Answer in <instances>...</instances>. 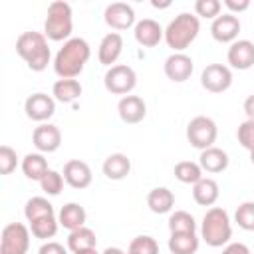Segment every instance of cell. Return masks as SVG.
Returning <instances> with one entry per match:
<instances>
[{
  "mask_svg": "<svg viewBox=\"0 0 254 254\" xmlns=\"http://www.w3.org/2000/svg\"><path fill=\"white\" fill-rule=\"evenodd\" d=\"M147 206L155 214L171 212V208L175 206V194H173V190L167 189V187H155L147 194Z\"/></svg>",
  "mask_w": 254,
  "mask_h": 254,
  "instance_id": "cb8c5ba5",
  "label": "cell"
},
{
  "mask_svg": "<svg viewBox=\"0 0 254 254\" xmlns=\"http://www.w3.org/2000/svg\"><path fill=\"white\" fill-rule=\"evenodd\" d=\"M175 177L185 185H194L202 179V169L194 161H181L175 165Z\"/></svg>",
  "mask_w": 254,
  "mask_h": 254,
  "instance_id": "f546056e",
  "label": "cell"
},
{
  "mask_svg": "<svg viewBox=\"0 0 254 254\" xmlns=\"http://www.w3.org/2000/svg\"><path fill=\"white\" fill-rule=\"evenodd\" d=\"M73 30V20H71V6L64 0H56L48 6L46 22H44V36L52 42H62L69 40Z\"/></svg>",
  "mask_w": 254,
  "mask_h": 254,
  "instance_id": "5b68a950",
  "label": "cell"
},
{
  "mask_svg": "<svg viewBox=\"0 0 254 254\" xmlns=\"http://www.w3.org/2000/svg\"><path fill=\"white\" fill-rule=\"evenodd\" d=\"M16 52L28 64L32 71H44L52 58L50 48H48V38L42 32L20 34L16 40Z\"/></svg>",
  "mask_w": 254,
  "mask_h": 254,
  "instance_id": "7a4b0ae2",
  "label": "cell"
},
{
  "mask_svg": "<svg viewBox=\"0 0 254 254\" xmlns=\"http://www.w3.org/2000/svg\"><path fill=\"white\" fill-rule=\"evenodd\" d=\"M133 36L137 40L139 46L143 48H155L163 38H165V30L161 28V24L153 18H143L135 24Z\"/></svg>",
  "mask_w": 254,
  "mask_h": 254,
  "instance_id": "9a60e30c",
  "label": "cell"
},
{
  "mask_svg": "<svg viewBox=\"0 0 254 254\" xmlns=\"http://www.w3.org/2000/svg\"><path fill=\"white\" fill-rule=\"evenodd\" d=\"M103 20L113 30H127V28L137 24L135 22V10L127 2H111L103 12Z\"/></svg>",
  "mask_w": 254,
  "mask_h": 254,
  "instance_id": "8fae6325",
  "label": "cell"
},
{
  "mask_svg": "<svg viewBox=\"0 0 254 254\" xmlns=\"http://www.w3.org/2000/svg\"><path fill=\"white\" fill-rule=\"evenodd\" d=\"M234 222L242 228V230H248L252 232L254 230V202L252 200H246L242 202L236 212H234Z\"/></svg>",
  "mask_w": 254,
  "mask_h": 254,
  "instance_id": "836d02e7",
  "label": "cell"
},
{
  "mask_svg": "<svg viewBox=\"0 0 254 254\" xmlns=\"http://www.w3.org/2000/svg\"><path fill=\"white\" fill-rule=\"evenodd\" d=\"M75 254H99L95 248H89V250H81V252H75Z\"/></svg>",
  "mask_w": 254,
  "mask_h": 254,
  "instance_id": "f6af8a7d",
  "label": "cell"
},
{
  "mask_svg": "<svg viewBox=\"0 0 254 254\" xmlns=\"http://www.w3.org/2000/svg\"><path fill=\"white\" fill-rule=\"evenodd\" d=\"M236 137H238V143L248 149V151H254V121L252 119H246L238 125V131H236Z\"/></svg>",
  "mask_w": 254,
  "mask_h": 254,
  "instance_id": "8d00e7d4",
  "label": "cell"
},
{
  "mask_svg": "<svg viewBox=\"0 0 254 254\" xmlns=\"http://www.w3.org/2000/svg\"><path fill=\"white\" fill-rule=\"evenodd\" d=\"M85 218H87L85 208H83L81 204H77V202H67V204H64L62 210H60V214H58V222H60L64 228H67L69 232H71V230H77V228H81V226H85Z\"/></svg>",
  "mask_w": 254,
  "mask_h": 254,
  "instance_id": "603a6c76",
  "label": "cell"
},
{
  "mask_svg": "<svg viewBox=\"0 0 254 254\" xmlns=\"http://www.w3.org/2000/svg\"><path fill=\"white\" fill-rule=\"evenodd\" d=\"M52 95L62 103H71L81 95V83L77 79H58L52 87Z\"/></svg>",
  "mask_w": 254,
  "mask_h": 254,
  "instance_id": "83f0119b",
  "label": "cell"
},
{
  "mask_svg": "<svg viewBox=\"0 0 254 254\" xmlns=\"http://www.w3.org/2000/svg\"><path fill=\"white\" fill-rule=\"evenodd\" d=\"M198 30H200L198 18L190 12H181L165 28V42L169 48L175 50V54H179V52L187 50L196 40Z\"/></svg>",
  "mask_w": 254,
  "mask_h": 254,
  "instance_id": "3957f363",
  "label": "cell"
},
{
  "mask_svg": "<svg viewBox=\"0 0 254 254\" xmlns=\"http://www.w3.org/2000/svg\"><path fill=\"white\" fill-rule=\"evenodd\" d=\"M129 252H133V254H159V244L155 242L153 236L141 234V236H135L131 240Z\"/></svg>",
  "mask_w": 254,
  "mask_h": 254,
  "instance_id": "e575fe53",
  "label": "cell"
},
{
  "mask_svg": "<svg viewBox=\"0 0 254 254\" xmlns=\"http://www.w3.org/2000/svg\"><path fill=\"white\" fill-rule=\"evenodd\" d=\"M200 85L210 93H222L232 85V71L224 64H208L200 73Z\"/></svg>",
  "mask_w": 254,
  "mask_h": 254,
  "instance_id": "9c48e42d",
  "label": "cell"
},
{
  "mask_svg": "<svg viewBox=\"0 0 254 254\" xmlns=\"http://www.w3.org/2000/svg\"><path fill=\"white\" fill-rule=\"evenodd\" d=\"M97 246V238H95V232L87 226H81L77 230H71L69 236H67V250H71L73 254L75 252H81V250H89V248H95Z\"/></svg>",
  "mask_w": 254,
  "mask_h": 254,
  "instance_id": "4316f807",
  "label": "cell"
},
{
  "mask_svg": "<svg viewBox=\"0 0 254 254\" xmlns=\"http://www.w3.org/2000/svg\"><path fill=\"white\" fill-rule=\"evenodd\" d=\"M30 248V228L22 222H10L2 228L0 254H26Z\"/></svg>",
  "mask_w": 254,
  "mask_h": 254,
  "instance_id": "ba28073f",
  "label": "cell"
},
{
  "mask_svg": "<svg viewBox=\"0 0 254 254\" xmlns=\"http://www.w3.org/2000/svg\"><path fill=\"white\" fill-rule=\"evenodd\" d=\"M125 254H133V252H129V250H127V252H125Z\"/></svg>",
  "mask_w": 254,
  "mask_h": 254,
  "instance_id": "7dc6e473",
  "label": "cell"
},
{
  "mask_svg": "<svg viewBox=\"0 0 254 254\" xmlns=\"http://www.w3.org/2000/svg\"><path fill=\"white\" fill-rule=\"evenodd\" d=\"M222 254H252V252H250V248H248L246 244H242V242H230V244L224 246Z\"/></svg>",
  "mask_w": 254,
  "mask_h": 254,
  "instance_id": "ab89813d",
  "label": "cell"
},
{
  "mask_svg": "<svg viewBox=\"0 0 254 254\" xmlns=\"http://www.w3.org/2000/svg\"><path fill=\"white\" fill-rule=\"evenodd\" d=\"M24 216L28 222H34V220L44 218V216H54V206L44 196H32L24 206Z\"/></svg>",
  "mask_w": 254,
  "mask_h": 254,
  "instance_id": "f1b7e54d",
  "label": "cell"
},
{
  "mask_svg": "<svg viewBox=\"0 0 254 254\" xmlns=\"http://www.w3.org/2000/svg\"><path fill=\"white\" fill-rule=\"evenodd\" d=\"M224 6L230 10V14H234V12H244V10H248L250 0H224Z\"/></svg>",
  "mask_w": 254,
  "mask_h": 254,
  "instance_id": "60d3db41",
  "label": "cell"
},
{
  "mask_svg": "<svg viewBox=\"0 0 254 254\" xmlns=\"http://www.w3.org/2000/svg\"><path fill=\"white\" fill-rule=\"evenodd\" d=\"M220 8L222 4L218 0H196L194 2V12H196V18H208V20H214L220 16Z\"/></svg>",
  "mask_w": 254,
  "mask_h": 254,
  "instance_id": "d590c367",
  "label": "cell"
},
{
  "mask_svg": "<svg viewBox=\"0 0 254 254\" xmlns=\"http://www.w3.org/2000/svg\"><path fill=\"white\" fill-rule=\"evenodd\" d=\"M198 165L206 173H222V171L228 169V155H226V151L212 145V147L200 151Z\"/></svg>",
  "mask_w": 254,
  "mask_h": 254,
  "instance_id": "44dd1931",
  "label": "cell"
},
{
  "mask_svg": "<svg viewBox=\"0 0 254 254\" xmlns=\"http://www.w3.org/2000/svg\"><path fill=\"white\" fill-rule=\"evenodd\" d=\"M230 236H232V224H230L228 212L220 206L208 208L200 222V238L208 246L218 248V246L228 244Z\"/></svg>",
  "mask_w": 254,
  "mask_h": 254,
  "instance_id": "277c9868",
  "label": "cell"
},
{
  "mask_svg": "<svg viewBox=\"0 0 254 254\" xmlns=\"http://www.w3.org/2000/svg\"><path fill=\"white\" fill-rule=\"evenodd\" d=\"M226 60L234 69H250L254 65V42L250 40H236L230 44Z\"/></svg>",
  "mask_w": 254,
  "mask_h": 254,
  "instance_id": "2e32d148",
  "label": "cell"
},
{
  "mask_svg": "<svg viewBox=\"0 0 254 254\" xmlns=\"http://www.w3.org/2000/svg\"><path fill=\"white\" fill-rule=\"evenodd\" d=\"M64 181H65V179H64L62 173L50 169V171L44 175V179L40 181V187H42V190H44L46 194H50V196H58V194L62 192V189H64Z\"/></svg>",
  "mask_w": 254,
  "mask_h": 254,
  "instance_id": "d6a6232c",
  "label": "cell"
},
{
  "mask_svg": "<svg viewBox=\"0 0 254 254\" xmlns=\"http://www.w3.org/2000/svg\"><path fill=\"white\" fill-rule=\"evenodd\" d=\"M89 56L91 48L83 38H69L54 58V71L60 79H73L83 71Z\"/></svg>",
  "mask_w": 254,
  "mask_h": 254,
  "instance_id": "6da1fadb",
  "label": "cell"
},
{
  "mask_svg": "<svg viewBox=\"0 0 254 254\" xmlns=\"http://www.w3.org/2000/svg\"><path fill=\"white\" fill-rule=\"evenodd\" d=\"M101 169H103V175H105L107 179H111V181H121V179H125V177L131 173V159H129L127 155H123V153H111V155L103 161Z\"/></svg>",
  "mask_w": 254,
  "mask_h": 254,
  "instance_id": "7402d4cb",
  "label": "cell"
},
{
  "mask_svg": "<svg viewBox=\"0 0 254 254\" xmlns=\"http://www.w3.org/2000/svg\"><path fill=\"white\" fill-rule=\"evenodd\" d=\"M24 111L32 121L44 123L56 113V99L48 93H42V91L32 93L24 103Z\"/></svg>",
  "mask_w": 254,
  "mask_h": 254,
  "instance_id": "30bf717a",
  "label": "cell"
},
{
  "mask_svg": "<svg viewBox=\"0 0 254 254\" xmlns=\"http://www.w3.org/2000/svg\"><path fill=\"white\" fill-rule=\"evenodd\" d=\"M244 113H246V117H248V119H252V121H254V93H252V95H248V97L244 99Z\"/></svg>",
  "mask_w": 254,
  "mask_h": 254,
  "instance_id": "b9f144b4",
  "label": "cell"
},
{
  "mask_svg": "<svg viewBox=\"0 0 254 254\" xmlns=\"http://www.w3.org/2000/svg\"><path fill=\"white\" fill-rule=\"evenodd\" d=\"M18 165V157H16V151L8 145H2L0 147V173L2 175H10Z\"/></svg>",
  "mask_w": 254,
  "mask_h": 254,
  "instance_id": "74e56055",
  "label": "cell"
},
{
  "mask_svg": "<svg viewBox=\"0 0 254 254\" xmlns=\"http://www.w3.org/2000/svg\"><path fill=\"white\" fill-rule=\"evenodd\" d=\"M103 85L109 93H115V95H129L135 85H137V73L131 65H125V64H115L111 65L107 71H105V77H103Z\"/></svg>",
  "mask_w": 254,
  "mask_h": 254,
  "instance_id": "52a82bcc",
  "label": "cell"
},
{
  "mask_svg": "<svg viewBox=\"0 0 254 254\" xmlns=\"http://www.w3.org/2000/svg\"><path fill=\"white\" fill-rule=\"evenodd\" d=\"M165 75L175 81V83H183L187 81L190 75H192V69H194V64H192V58L179 52V54H171L167 60H165Z\"/></svg>",
  "mask_w": 254,
  "mask_h": 254,
  "instance_id": "4fadbf2b",
  "label": "cell"
},
{
  "mask_svg": "<svg viewBox=\"0 0 254 254\" xmlns=\"http://www.w3.org/2000/svg\"><path fill=\"white\" fill-rule=\"evenodd\" d=\"M103 254H125V252H123L121 248H105Z\"/></svg>",
  "mask_w": 254,
  "mask_h": 254,
  "instance_id": "7bdbcfd3",
  "label": "cell"
},
{
  "mask_svg": "<svg viewBox=\"0 0 254 254\" xmlns=\"http://www.w3.org/2000/svg\"><path fill=\"white\" fill-rule=\"evenodd\" d=\"M171 254H194L198 250L196 232H173L169 238Z\"/></svg>",
  "mask_w": 254,
  "mask_h": 254,
  "instance_id": "d4e9b609",
  "label": "cell"
},
{
  "mask_svg": "<svg viewBox=\"0 0 254 254\" xmlns=\"http://www.w3.org/2000/svg\"><path fill=\"white\" fill-rule=\"evenodd\" d=\"M121 52H123V38H121V34L109 32V34H105V36L101 38V42H99L97 60H99V64L111 67V65L119 60Z\"/></svg>",
  "mask_w": 254,
  "mask_h": 254,
  "instance_id": "d6986e66",
  "label": "cell"
},
{
  "mask_svg": "<svg viewBox=\"0 0 254 254\" xmlns=\"http://www.w3.org/2000/svg\"><path fill=\"white\" fill-rule=\"evenodd\" d=\"M38 254H67V248L60 242H46L40 246Z\"/></svg>",
  "mask_w": 254,
  "mask_h": 254,
  "instance_id": "f35d334b",
  "label": "cell"
},
{
  "mask_svg": "<svg viewBox=\"0 0 254 254\" xmlns=\"http://www.w3.org/2000/svg\"><path fill=\"white\" fill-rule=\"evenodd\" d=\"M58 218L56 216H44V218H38L34 222H30V232L34 238H40V240H48V238H54L56 232H58Z\"/></svg>",
  "mask_w": 254,
  "mask_h": 254,
  "instance_id": "4dcf8cb0",
  "label": "cell"
},
{
  "mask_svg": "<svg viewBox=\"0 0 254 254\" xmlns=\"http://www.w3.org/2000/svg\"><path fill=\"white\" fill-rule=\"evenodd\" d=\"M32 143L40 153H54L62 145V131L54 123H42L34 129Z\"/></svg>",
  "mask_w": 254,
  "mask_h": 254,
  "instance_id": "5bb4252c",
  "label": "cell"
},
{
  "mask_svg": "<svg viewBox=\"0 0 254 254\" xmlns=\"http://www.w3.org/2000/svg\"><path fill=\"white\" fill-rule=\"evenodd\" d=\"M64 179L65 183L71 187V189H87L91 185V169L85 161H79V159H71L64 165Z\"/></svg>",
  "mask_w": 254,
  "mask_h": 254,
  "instance_id": "ac0fdd59",
  "label": "cell"
},
{
  "mask_svg": "<svg viewBox=\"0 0 254 254\" xmlns=\"http://www.w3.org/2000/svg\"><path fill=\"white\" fill-rule=\"evenodd\" d=\"M238 32H240V20L236 18V14H230V12L220 14L210 24V36L216 42H220V44H232V42H236Z\"/></svg>",
  "mask_w": 254,
  "mask_h": 254,
  "instance_id": "7c38bea8",
  "label": "cell"
},
{
  "mask_svg": "<svg viewBox=\"0 0 254 254\" xmlns=\"http://www.w3.org/2000/svg\"><path fill=\"white\" fill-rule=\"evenodd\" d=\"M48 161L42 153H28L24 159H22V173L30 179V181H42L44 175L48 173Z\"/></svg>",
  "mask_w": 254,
  "mask_h": 254,
  "instance_id": "484cf974",
  "label": "cell"
},
{
  "mask_svg": "<svg viewBox=\"0 0 254 254\" xmlns=\"http://www.w3.org/2000/svg\"><path fill=\"white\" fill-rule=\"evenodd\" d=\"M216 135H218V127L206 115H196L187 125V141L194 149L204 151V149L212 147V143L216 141Z\"/></svg>",
  "mask_w": 254,
  "mask_h": 254,
  "instance_id": "8992f818",
  "label": "cell"
},
{
  "mask_svg": "<svg viewBox=\"0 0 254 254\" xmlns=\"http://www.w3.org/2000/svg\"><path fill=\"white\" fill-rule=\"evenodd\" d=\"M250 163L254 165V151H250Z\"/></svg>",
  "mask_w": 254,
  "mask_h": 254,
  "instance_id": "bcb514c9",
  "label": "cell"
},
{
  "mask_svg": "<svg viewBox=\"0 0 254 254\" xmlns=\"http://www.w3.org/2000/svg\"><path fill=\"white\" fill-rule=\"evenodd\" d=\"M218 196H220V189L214 179L202 177L198 183L192 185V198L200 206H212L218 200Z\"/></svg>",
  "mask_w": 254,
  "mask_h": 254,
  "instance_id": "ffe728a7",
  "label": "cell"
},
{
  "mask_svg": "<svg viewBox=\"0 0 254 254\" xmlns=\"http://www.w3.org/2000/svg\"><path fill=\"white\" fill-rule=\"evenodd\" d=\"M117 113H119L123 123L135 125V123H141L145 119L147 105H145L143 97H139V95H125L117 103Z\"/></svg>",
  "mask_w": 254,
  "mask_h": 254,
  "instance_id": "e0dca14e",
  "label": "cell"
},
{
  "mask_svg": "<svg viewBox=\"0 0 254 254\" xmlns=\"http://www.w3.org/2000/svg\"><path fill=\"white\" fill-rule=\"evenodd\" d=\"M169 230L173 232H196L194 216L187 210H175L169 216Z\"/></svg>",
  "mask_w": 254,
  "mask_h": 254,
  "instance_id": "1f68e13d",
  "label": "cell"
},
{
  "mask_svg": "<svg viewBox=\"0 0 254 254\" xmlns=\"http://www.w3.org/2000/svg\"><path fill=\"white\" fill-rule=\"evenodd\" d=\"M155 8H167V6H171V2H157V0H153L151 2Z\"/></svg>",
  "mask_w": 254,
  "mask_h": 254,
  "instance_id": "ee69618b",
  "label": "cell"
}]
</instances>
